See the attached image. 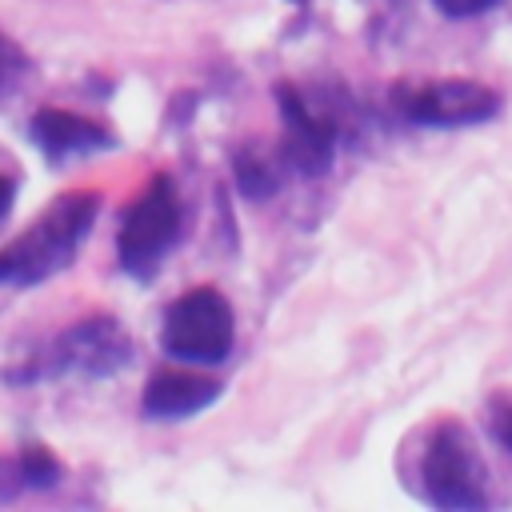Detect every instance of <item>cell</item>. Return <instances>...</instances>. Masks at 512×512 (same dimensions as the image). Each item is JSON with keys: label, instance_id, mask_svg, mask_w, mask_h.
<instances>
[{"label": "cell", "instance_id": "9a60e30c", "mask_svg": "<svg viewBox=\"0 0 512 512\" xmlns=\"http://www.w3.org/2000/svg\"><path fill=\"white\" fill-rule=\"evenodd\" d=\"M12 200H16V184H12L8 176H0V220L8 216V208H12Z\"/></svg>", "mask_w": 512, "mask_h": 512}, {"label": "cell", "instance_id": "52a82bcc", "mask_svg": "<svg viewBox=\"0 0 512 512\" xmlns=\"http://www.w3.org/2000/svg\"><path fill=\"white\" fill-rule=\"evenodd\" d=\"M276 104H280V120H284V160L304 172V176H320L332 164V148H336V128L328 116L312 112L308 100L292 88L280 84L276 88Z\"/></svg>", "mask_w": 512, "mask_h": 512}, {"label": "cell", "instance_id": "7a4b0ae2", "mask_svg": "<svg viewBox=\"0 0 512 512\" xmlns=\"http://www.w3.org/2000/svg\"><path fill=\"white\" fill-rule=\"evenodd\" d=\"M420 484L436 508L476 512L488 504L484 492V460L476 452L472 432L460 420H440L420 456Z\"/></svg>", "mask_w": 512, "mask_h": 512}, {"label": "cell", "instance_id": "3957f363", "mask_svg": "<svg viewBox=\"0 0 512 512\" xmlns=\"http://www.w3.org/2000/svg\"><path fill=\"white\" fill-rule=\"evenodd\" d=\"M180 236V200L172 176H152L148 188L124 208L120 232H116V256L120 268L136 280L156 276L164 256L172 252Z\"/></svg>", "mask_w": 512, "mask_h": 512}, {"label": "cell", "instance_id": "277c9868", "mask_svg": "<svg viewBox=\"0 0 512 512\" xmlns=\"http://www.w3.org/2000/svg\"><path fill=\"white\" fill-rule=\"evenodd\" d=\"M232 304L216 288H192L176 296L164 312L160 344L168 356L188 364H220L232 352Z\"/></svg>", "mask_w": 512, "mask_h": 512}, {"label": "cell", "instance_id": "7c38bea8", "mask_svg": "<svg viewBox=\"0 0 512 512\" xmlns=\"http://www.w3.org/2000/svg\"><path fill=\"white\" fill-rule=\"evenodd\" d=\"M24 72H28V56H24V48H20L12 36L0 32V100L16 92V84L24 80Z\"/></svg>", "mask_w": 512, "mask_h": 512}, {"label": "cell", "instance_id": "8fae6325", "mask_svg": "<svg viewBox=\"0 0 512 512\" xmlns=\"http://www.w3.org/2000/svg\"><path fill=\"white\" fill-rule=\"evenodd\" d=\"M236 180H240V188L248 192V196H268L272 188H276V172L268 168V160H260V156H236Z\"/></svg>", "mask_w": 512, "mask_h": 512}, {"label": "cell", "instance_id": "5bb4252c", "mask_svg": "<svg viewBox=\"0 0 512 512\" xmlns=\"http://www.w3.org/2000/svg\"><path fill=\"white\" fill-rule=\"evenodd\" d=\"M444 16H480V12H488V8H496L500 0H432Z\"/></svg>", "mask_w": 512, "mask_h": 512}, {"label": "cell", "instance_id": "5b68a950", "mask_svg": "<svg viewBox=\"0 0 512 512\" xmlns=\"http://www.w3.org/2000/svg\"><path fill=\"white\" fill-rule=\"evenodd\" d=\"M132 360V340L112 316H84L64 328L48 352V376H112Z\"/></svg>", "mask_w": 512, "mask_h": 512}, {"label": "cell", "instance_id": "30bf717a", "mask_svg": "<svg viewBox=\"0 0 512 512\" xmlns=\"http://www.w3.org/2000/svg\"><path fill=\"white\" fill-rule=\"evenodd\" d=\"M12 480H20V488H52L56 480H60V464H56V456L48 452V448H40V444H28L12 464H0Z\"/></svg>", "mask_w": 512, "mask_h": 512}, {"label": "cell", "instance_id": "9c48e42d", "mask_svg": "<svg viewBox=\"0 0 512 512\" xmlns=\"http://www.w3.org/2000/svg\"><path fill=\"white\" fill-rule=\"evenodd\" d=\"M220 400V384L212 376H196V372H176V368H164L156 372L148 384H144V412L156 416V420H184V416H196L204 412L208 404Z\"/></svg>", "mask_w": 512, "mask_h": 512}, {"label": "cell", "instance_id": "8992f818", "mask_svg": "<svg viewBox=\"0 0 512 512\" xmlns=\"http://www.w3.org/2000/svg\"><path fill=\"white\" fill-rule=\"evenodd\" d=\"M396 104L416 124L460 128V124L492 120L500 108V96L476 80H432L420 88H396Z\"/></svg>", "mask_w": 512, "mask_h": 512}, {"label": "cell", "instance_id": "4fadbf2b", "mask_svg": "<svg viewBox=\"0 0 512 512\" xmlns=\"http://www.w3.org/2000/svg\"><path fill=\"white\" fill-rule=\"evenodd\" d=\"M488 428H492V436L512 452V404H508V400H496V404H492Z\"/></svg>", "mask_w": 512, "mask_h": 512}, {"label": "cell", "instance_id": "ba28073f", "mask_svg": "<svg viewBox=\"0 0 512 512\" xmlns=\"http://www.w3.org/2000/svg\"><path fill=\"white\" fill-rule=\"evenodd\" d=\"M28 136L36 140V148L52 160H64V156H84V152H100V148H112V132L88 116H76V112H64V108H40L28 124Z\"/></svg>", "mask_w": 512, "mask_h": 512}, {"label": "cell", "instance_id": "6da1fadb", "mask_svg": "<svg viewBox=\"0 0 512 512\" xmlns=\"http://www.w3.org/2000/svg\"><path fill=\"white\" fill-rule=\"evenodd\" d=\"M96 208H100V196L88 188L52 200L32 228H24L12 244L0 248V284L28 288L68 268L96 220Z\"/></svg>", "mask_w": 512, "mask_h": 512}]
</instances>
